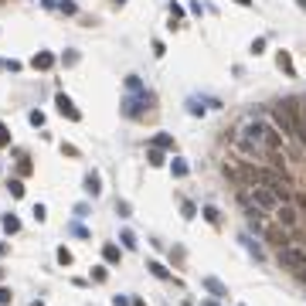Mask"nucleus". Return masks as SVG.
Segmentation results:
<instances>
[{"instance_id":"nucleus-1","label":"nucleus","mask_w":306,"mask_h":306,"mask_svg":"<svg viewBox=\"0 0 306 306\" xmlns=\"http://www.w3.org/2000/svg\"><path fill=\"white\" fill-rule=\"evenodd\" d=\"M272 119H276V126H279L283 133L296 136V140H299V147H306V123L299 119V99H296V95H286V99L276 106Z\"/></svg>"},{"instance_id":"nucleus-2","label":"nucleus","mask_w":306,"mask_h":306,"mask_svg":"<svg viewBox=\"0 0 306 306\" xmlns=\"http://www.w3.org/2000/svg\"><path fill=\"white\" fill-rule=\"evenodd\" d=\"M265 123H259V119H245V123L238 126V140L235 147L238 153H245V157H262L265 153Z\"/></svg>"},{"instance_id":"nucleus-3","label":"nucleus","mask_w":306,"mask_h":306,"mask_svg":"<svg viewBox=\"0 0 306 306\" xmlns=\"http://www.w3.org/2000/svg\"><path fill=\"white\" fill-rule=\"evenodd\" d=\"M279 265L289 272H303L306 269V252L296 249V245H286L283 252H279Z\"/></svg>"},{"instance_id":"nucleus-4","label":"nucleus","mask_w":306,"mask_h":306,"mask_svg":"<svg viewBox=\"0 0 306 306\" xmlns=\"http://www.w3.org/2000/svg\"><path fill=\"white\" fill-rule=\"evenodd\" d=\"M245 194H249V197H255V208H259L262 215H269V211H276V208H279V201L272 197L269 187H252V191H245Z\"/></svg>"},{"instance_id":"nucleus-5","label":"nucleus","mask_w":306,"mask_h":306,"mask_svg":"<svg viewBox=\"0 0 306 306\" xmlns=\"http://www.w3.org/2000/svg\"><path fill=\"white\" fill-rule=\"evenodd\" d=\"M147 102H150L147 92H143V95H136V99H126V102H123V113L129 116V119H143V113H147Z\"/></svg>"},{"instance_id":"nucleus-6","label":"nucleus","mask_w":306,"mask_h":306,"mask_svg":"<svg viewBox=\"0 0 306 306\" xmlns=\"http://www.w3.org/2000/svg\"><path fill=\"white\" fill-rule=\"evenodd\" d=\"M55 106L61 109V113H65V119H72V123H79V119H82V113L75 109V102L68 99L65 92H58V95H55Z\"/></svg>"},{"instance_id":"nucleus-7","label":"nucleus","mask_w":306,"mask_h":306,"mask_svg":"<svg viewBox=\"0 0 306 306\" xmlns=\"http://www.w3.org/2000/svg\"><path fill=\"white\" fill-rule=\"evenodd\" d=\"M31 68L34 72H51V68H55V55H51V51H38V55L31 58Z\"/></svg>"},{"instance_id":"nucleus-8","label":"nucleus","mask_w":306,"mask_h":306,"mask_svg":"<svg viewBox=\"0 0 306 306\" xmlns=\"http://www.w3.org/2000/svg\"><path fill=\"white\" fill-rule=\"evenodd\" d=\"M276 215H279V221H283L286 228H296V208H293V204H279V208H276Z\"/></svg>"},{"instance_id":"nucleus-9","label":"nucleus","mask_w":306,"mask_h":306,"mask_svg":"<svg viewBox=\"0 0 306 306\" xmlns=\"http://www.w3.org/2000/svg\"><path fill=\"white\" fill-rule=\"evenodd\" d=\"M147 272H153V276H157V279H163V283H170V279H174V272H170L167 265L153 262V259H147Z\"/></svg>"},{"instance_id":"nucleus-10","label":"nucleus","mask_w":306,"mask_h":306,"mask_svg":"<svg viewBox=\"0 0 306 306\" xmlns=\"http://www.w3.org/2000/svg\"><path fill=\"white\" fill-rule=\"evenodd\" d=\"M262 136H265V150H283V147H286V143H283V136L276 133L272 126H265V133H262Z\"/></svg>"},{"instance_id":"nucleus-11","label":"nucleus","mask_w":306,"mask_h":306,"mask_svg":"<svg viewBox=\"0 0 306 306\" xmlns=\"http://www.w3.org/2000/svg\"><path fill=\"white\" fill-rule=\"evenodd\" d=\"M153 150H160V153H163V150H177V143H174L170 133H157L153 136Z\"/></svg>"},{"instance_id":"nucleus-12","label":"nucleus","mask_w":306,"mask_h":306,"mask_svg":"<svg viewBox=\"0 0 306 306\" xmlns=\"http://www.w3.org/2000/svg\"><path fill=\"white\" fill-rule=\"evenodd\" d=\"M170 174H174V177H187V174H191L187 160H184V157H174V160H170Z\"/></svg>"},{"instance_id":"nucleus-13","label":"nucleus","mask_w":306,"mask_h":306,"mask_svg":"<svg viewBox=\"0 0 306 306\" xmlns=\"http://www.w3.org/2000/svg\"><path fill=\"white\" fill-rule=\"evenodd\" d=\"M0 225H4L7 235H17V231H21V218H17V215H4V218H0Z\"/></svg>"},{"instance_id":"nucleus-14","label":"nucleus","mask_w":306,"mask_h":306,"mask_svg":"<svg viewBox=\"0 0 306 306\" xmlns=\"http://www.w3.org/2000/svg\"><path fill=\"white\" fill-rule=\"evenodd\" d=\"M85 191L95 197V194H102V181H99V174L92 170V174H85Z\"/></svg>"},{"instance_id":"nucleus-15","label":"nucleus","mask_w":306,"mask_h":306,"mask_svg":"<svg viewBox=\"0 0 306 306\" xmlns=\"http://www.w3.org/2000/svg\"><path fill=\"white\" fill-rule=\"evenodd\" d=\"M204 286H208V293H211V296H228L225 283H218L215 276H208V279H204Z\"/></svg>"},{"instance_id":"nucleus-16","label":"nucleus","mask_w":306,"mask_h":306,"mask_svg":"<svg viewBox=\"0 0 306 306\" xmlns=\"http://www.w3.org/2000/svg\"><path fill=\"white\" fill-rule=\"evenodd\" d=\"M276 61H279V68H283V72H286V75H289V79H293V75H296V68H293V58L286 55V51H279V55H276Z\"/></svg>"},{"instance_id":"nucleus-17","label":"nucleus","mask_w":306,"mask_h":306,"mask_svg":"<svg viewBox=\"0 0 306 306\" xmlns=\"http://www.w3.org/2000/svg\"><path fill=\"white\" fill-rule=\"evenodd\" d=\"M126 92H129V95H143V82L136 79V75H129V79H126Z\"/></svg>"},{"instance_id":"nucleus-18","label":"nucleus","mask_w":306,"mask_h":306,"mask_svg":"<svg viewBox=\"0 0 306 306\" xmlns=\"http://www.w3.org/2000/svg\"><path fill=\"white\" fill-rule=\"evenodd\" d=\"M58 11L68 14V17H75V14H79V4H75V0H58Z\"/></svg>"},{"instance_id":"nucleus-19","label":"nucleus","mask_w":306,"mask_h":306,"mask_svg":"<svg viewBox=\"0 0 306 306\" xmlns=\"http://www.w3.org/2000/svg\"><path fill=\"white\" fill-rule=\"evenodd\" d=\"M102 259L109 262V265H113V262H119V249H116V245H102Z\"/></svg>"},{"instance_id":"nucleus-20","label":"nucleus","mask_w":306,"mask_h":306,"mask_svg":"<svg viewBox=\"0 0 306 306\" xmlns=\"http://www.w3.org/2000/svg\"><path fill=\"white\" fill-rule=\"evenodd\" d=\"M242 245H245V249H249L252 255H255V259H262V249H259V245H255V242H252L249 235H242Z\"/></svg>"},{"instance_id":"nucleus-21","label":"nucleus","mask_w":306,"mask_h":306,"mask_svg":"<svg viewBox=\"0 0 306 306\" xmlns=\"http://www.w3.org/2000/svg\"><path fill=\"white\" fill-rule=\"evenodd\" d=\"M27 119H31V126H38V129L45 126V113H41V109H31V113H27Z\"/></svg>"},{"instance_id":"nucleus-22","label":"nucleus","mask_w":306,"mask_h":306,"mask_svg":"<svg viewBox=\"0 0 306 306\" xmlns=\"http://www.w3.org/2000/svg\"><path fill=\"white\" fill-rule=\"evenodd\" d=\"M204 218H208V221H221V211H218V208H211V204H208V208H204Z\"/></svg>"},{"instance_id":"nucleus-23","label":"nucleus","mask_w":306,"mask_h":306,"mask_svg":"<svg viewBox=\"0 0 306 306\" xmlns=\"http://www.w3.org/2000/svg\"><path fill=\"white\" fill-rule=\"evenodd\" d=\"M72 235H75V238H85V235H89V228L82 225V221H72Z\"/></svg>"},{"instance_id":"nucleus-24","label":"nucleus","mask_w":306,"mask_h":306,"mask_svg":"<svg viewBox=\"0 0 306 306\" xmlns=\"http://www.w3.org/2000/svg\"><path fill=\"white\" fill-rule=\"evenodd\" d=\"M0 147H11V129L0 123Z\"/></svg>"},{"instance_id":"nucleus-25","label":"nucleus","mask_w":306,"mask_h":306,"mask_svg":"<svg viewBox=\"0 0 306 306\" xmlns=\"http://www.w3.org/2000/svg\"><path fill=\"white\" fill-rule=\"evenodd\" d=\"M181 215H184V218H194V215H197V208H194L191 201H184V204H181Z\"/></svg>"},{"instance_id":"nucleus-26","label":"nucleus","mask_w":306,"mask_h":306,"mask_svg":"<svg viewBox=\"0 0 306 306\" xmlns=\"http://www.w3.org/2000/svg\"><path fill=\"white\" fill-rule=\"evenodd\" d=\"M187 109H191L194 116H204V102H197V99H191L187 102Z\"/></svg>"},{"instance_id":"nucleus-27","label":"nucleus","mask_w":306,"mask_h":306,"mask_svg":"<svg viewBox=\"0 0 306 306\" xmlns=\"http://www.w3.org/2000/svg\"><path fill=\"white\" fill-rule=\"evenodd\" d=\"M102 279H106V265H95L92 269V283H102Z\"/></svg>"},{"instance_id":"nucleus-28","label":"nucleus","mask_w":306,"mask_h":306,"mask_svg":"<svg viewBox=\"0 0 306 306\" xmlns=\"http://www.w3.org/2000/svg\"><path fill=\"white\" fill-rule=\"evenodd\" d=\"M119 238H123V245H126V249H136V238H133V231H123Z\"/></svg>"},{"instance_id":"nucleus-29","label":"nucleus","mask_w":306,"mask_h":306,"mask_svg":"<svg viewBox=\"0 0 306 306\" xmlns=\"http://www.w3.org/2000/svg\"><path fill=\"white\" fill-rule=\"evenodd\" d=\"M58 262H61V265H72V252H68V249H58Z\"/></svg>"},{"instance_id":"nucleus-30","label":"nucleus","mask_w":306,"mask_h":306,"mask_svg":"<svg viewBox=\"0 0 306 306\" xmlns=\"http://www.w3.org/2000/svg\"><path fill=\"white\" fill-rule=\"evenodd\" d=\"M147 157H150V163H163V153H160V150H153V147H150Z\"/></svg>"},{"instance_id":"nucleus-31","label":"nucleus","mask_w":306,"mask_h":306,"mask_svg":"<svg viewBox=\"0 0 306 306\" xmlns=\"http://www.w3.org/2000/svg\"><path fill=\"white\" fill-rule=\"evenodd\" d=\"M21 174H24V177H31V174H34V170H31V160H27V157H21Z\"/></svg>"},{"instance_id":"nucleus-32","label":"nucleus","mask_w":306,"mask_h":306,"mask_svg":"<svg viewBox=\"0 0 306 306\" xmlns=\"http://www.w3.org/2000/svg\"><path fill=\"white\" fill-rule=\"evenodd\" d=\"M11 194H14V197H21V194H24V184L21 181H11Z\"/></svg>"},{"instance_id":"nucleus-33","label":"nucleus","mask_w":306,"mask_h":306,"mask_svg":"<svg viewBox=\"0 0 306 306\" xmlns=\"http://www.w3.org/2000/svg\"><path fill=\"white\" fill-rule=\"evenodd\" d=\"M11 299H14V293H11V289H4V286H0V306H4V303H11Z\"/></svg>"},{"instance_id":"nucleus-34","label":"nucleus","mask_w":306,"mask_h":306,"mask_svg":"<svg viewBox=\"0 0 306 306\" xmlns=\"http://www.w3.org/2000/svg\"><path fill=\"white\" fill-rule=\"evenodd\" d=\"M34 218H38V221H45V218H48V211L41 208V204H34Z\"/></svg>"},{"instance_id":"nucleus-35","label":"nucleus","mask_w":306,"mask_h":306,"mask_svg":"<svg viewBox=\"0 0 306 306\" xmlns=\"http://www.w3.org/2000/svg\"><path fill=\"white\" fill-rule=\"evenodd\" d=\"M113 306H129V299H126V296H116V299H113Z\"/></svg>"},{"instance_id":"nucleus-36","label":"nucleus","mask_w":306,"mask_h":306,"mask_svg":"<svg viewBox=\"0 0 306 306\" xmlns=\"http://www.w3.org/2000/svg\"><path fill=\"white\" fill-rule=\"evenodd\" d=\"M299 119L306 123V99H299Z\"/></svg>"},{"instance_id":"nucleus-37","label":"nucleus","mask_w":306,"mask_h":306,"mask_svg":"<svg viewBox=\"0 0 306 306\" xmlns=\"http://www.w3.org/2000/svg\"><path fill=\"white\" fill-rule=\"evenodd\" d=\"M7 252H11V245H7V242H0V259H4Z\"/></svg>"},{"instance_id":"nucleus-38","label":"nucleus","mask_w":306,"mask_h":306,"mask_svg":"<svg viewBox=\"0 0 306 306\" xmlns=\"http://www.w3.org/2000/svg\"><path fill=\"white\" fill-rule=\"evenodd\" d=\"M201 306H221V303H218V299H204Z\"/></svg>"},{"instance_id":"nucleus-39","label":"nucleus","mask_w":306,"mask_h":306,"mask_svg":"<svg viewBox=\"0 0 306 306\" xmlns=\"http://www.w3.org/2000/svg\"><path fill=\"white\" fill-rule=\"evenodd\" d=\"M129 306H147V303H143V299H133V303H129Z\"/></svg>"},{"instance_id":"nucleus-40","label":"nucleus","mask_w":306,"mask_h":306,"mask_svg":"<svg viewBox=\"0 0 306 306\" xmlns=\"http://www.w3.org/2000/svg\"><path fill=\"white\" fill-rule=\"evenodd\" d=\"M238 4H242V7H252V0H238Z\"/></svg>"},{"instance_id":"nucleus-41","label":"nucleus","mask_w":306,"mask_h":306,"mask_svg":"<svg viewBox=\"0 0 306 306\" xmlns=\"http://www.w3.org/2000/svg\"><path fill=\"white\" fill-rule=\"evenodd\" d=\"M296 4H299V7H303V11H306V0H296Z\"/></svg>"},{"instance_id":"nucleus-42","label":"nucleus","mask_w":306,"mask_h":306,"mask_svg":"<svg viewBox=\"0 0 306 306\" xmlns=\"http://www.w3.org/2000/svg\"><path fill=\"white\" fill-rule=\"evenodd\" d=\"M0 279H4V269H0Z\"/></svg>"},{"instance_id":"nucleus-43","label":"nucleus","mask_w":306,"mask_h":306,"mask_svg":"<svg viewBox=\"0 0 306 306\" xmlns=\"http://www.w3.org/2000/svg\"><path fill=\"white\" fill-rule=\"evenodd\" d=\"M0 68H4V61H0Z\"/></svg>"},{"instance_id":"nucleus-44","label":"nucleus","mask_w":306,"mask_h":306,"mask_svg":"<svg viewBox=\"0 0 306 306\" xmlns=\"http://www.w3.org/2000/svg\"><path fill=\"white\" fill-rule=\"evenodd\" d=\"M119 4H123V0H119Z\"/></svg>"}]
</instances>
